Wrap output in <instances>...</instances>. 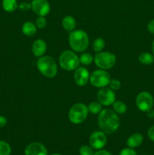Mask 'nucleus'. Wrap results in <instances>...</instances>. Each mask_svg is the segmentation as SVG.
<instances>
[{
	"mask_svg": "<svg viewBox=\"0 0 154 155\" xmlns=\"http://www.w3.org/2000/svg\"><path fill=\"white\" fill-rule=\"evenodd\" d=\"M98 126L105 134H113L120 126L119 116L113 110L104 109L98 116Z\"/></svg>",
	"mask_w": 154,
	"mask_h": 155,
	"instance_id": "nucleus-1",
	"label": "nucleus"
},
{
	"mask_svg": "<svg viewBox=\"0 0 154 155\" xmlns=\"http://www.w3.org/2000/svg\"><path fill=\"white\" fill-rule=\"evenodd\" d=\"M107 142V138L104 132H94L89 138V144L93 149L101 150L104 148Z\"/></svg>",
	"mask_w": 154,
	"mask_h": 155,
	"instance_id": "nucleus-10",
	"label": "nucleus"
},
{
	"mask_svg": "<svg viewBox=\"0 0 154 155\" xmlns=\"http://www.w3.org/2000/svg\"><path fill=\"white\" fill-rule=\"evenodd\" d=\"M7 124V119L4 116H0V128L5 127Z\"/></svg>",
	"mask_w": 154,
	"mask_h": 155,
	"instance_id": "nucleus-33",
	"label": "nucleus"
},
{
	"mask_svg": "<svg viewBox=\"0 0 154 155\" xmlns=\"http://www.w3.org/2000/svg\"><path fill=\"white\" fill-rule=\"evenodd\" d=\"M88 115V106L83 103H76L69 109L68 117L69 121L74 124H80L84 122Z\"/></svg>",
	"mask_w": 154,
	"mask_h": 155,
	"instance_id": "nucleus-5",
	"label": "nucleus"
},
{
	"mask_svg": "<svg viewBox=\"0 0 154 155\" xmlns=\"http://www.w3.org/2000/svg\"><path fill=\"white\" fill-rule=\"evenodd\" d=\"M51 155H61V154H52Z\"/></svg>",
	"mask_w": 154,
	"mask_h": 155,
	"instance_id": "nucleus-36",
	"label": "nucleus"
},
{
	"mask_svg": "<svg viewBox=\"0 0 154 155\" xmlns=\"http://www.w3.org/2000/svg\"><path fill=\"white\" fill-rule=\"evenodd\" d=\"M93 155H112L111 153L109 152L107 150H98V151H96L95 153H94Z\"/></svg>",
	"mask_w": 154,
	"mask_h": 155,
	"instance_id": "nucleus-32",
	"label": "nucleus"
},
{
	"mask_svg": "<svg viewBox=\"0 0 154 155\" xmlns=\"http://www.w3.org/2000/svg\"><path fill=\"white\" fill-rule=\"evenodd\" d=\"M37 68L39 72L48 78H53L57 74V65L55 60L48 55H43L37 61Z\"/></svg>",
	"mask_w": 154,
	"mask_h": 155,
	"instance_id": "nucleus-3",
	"label": "nucleus"
},
{
	"mask_svg": "<svg viewBox=\"0 0 154 155\" xmlns=\"http://www.w3.org/2000/svg\"><path fill=\"white\" fill-rule=\"evenodd\" d=\"M147 30L152 34H154V19L151 20L147 24Z\"/></svg>",
	"mask_w": 154,
	"mask_h": 155,
	"instance_id": "nucleus-31",
	"label": "nucleus"
},
{
	"mask_svg": "<svg viewBox=\"0 0 154 155\" xmlns=\"http://www.w3.org/2000/svg\"><path fill=\"white\" fill-rule=\"evenodd\" d=\"M62 26L66 31L72 32L75 30V27H76V21L72 16L67 15V16H65L62 20Z\"/></svg>",
	"mask_w": 154,
	"mask_h": 155,
	"instance_id": "nucleus-16",
	"label": "nucleus"
},
{
	"mask_svg": "<svg viewBox=\"0 0 154 155\" xmlns=\"http://www.w3.org/2000/svg\"><path fill=\"white\" fill-rule=\"evenodd\" d=\"M138 61L143 65H150L154 62V56L149 52H142L139 55Z\"/></svg>",
	"mask_w": 154,
	"mask_h": 155,
	"instance_id": "nucleus-18",
	"label": "nucleus"
},
{
	"mask_svg": "<svg viewBox=\"0 0 154 155\" xmlns=\"http://www.w3.org/2000/svg\"><path fill=\"white\" fill-rule=\"evenodd\" d=\"M73 78L75 84L79 86H84L88 83L90 74L87 68L84 67H79L75 70Z\"/></svg>",
	"mask_w": 154,
	"mask_h": 155,
	"instance_id": "nucleus-12",
	"label": "nucleus"
},
{
	"mask_svg": "<svg viewBox=\"0 0 154 155\" xmlns=\"http://www.w3.org/2000/svg\"><path fill=\"white\" fill-rule=\"evenodd\" d=\"M119 155H137L136 151L133 148H125L121 151Z\"/></svg>",
	"mask_w": 154,
	"mask_h": 155,
	"instance_id": "nucleus-28",
	"label": "nucleus"
},
{
	"mask_svg": "<svg viewBox=\"0 0 154 155\" xmlns=\"http://www.w3.org/2000/svg\"><path fill=\"white\" fill-rule=\"evenodd\" d=\"M88 110L92 114H99L103 110L102 104L99 101H92L88 105Z\"/></svg>",
	"mask_w": 154,
	"mask_h": 155,
	"instance_id": "nucleus-20",
	"label": "nucleus"
},
{
	"mask_svg": "<svg viewBox=\"0 0 154 155\" xmlns=\"http://www.w3.org/2000/svg\"><path fill=\"white\" fill-rule=\"evenodd\" d=\"M113 110L117 114H123L127 111V106L123 101H115L113 104Z\"/></svg>",
	"mask_w": 154,
	"mask_h": 155,
	"instance_id": "nucleus-21",
	"label": "nucleus"
},
{
	"mask_svg": "<svg viewBox=\"0 0 154 155\" xmlns=\"http://www.w3.org/2000/svg\"><path fill=\"white\" fill-rule=\"evenodd\" d=\"M69 44L75 52H83L88 47L89 37L83 30H75L69 33Z\"/></svg>",
	"mask_w": 154,
	"mask_h": 155,
	"instance_id": "nucleus-2",
	"label": "nucleus"
},
{
	"mask_svg": "<svg viewBox=\"0 0 154 155\" xmlns=\"http://www.w3.org/2000/svg\"><path fill=\"white\" fill-rule=\"evenodd\" d=\"M2 8L5 12H13L18 8L17 0H2Z\"/></svg>",
	"mask_w": 154,
	"mask_h": 155,
	"instance_id": "nucleus-19",
	"label": "nucleus"
},
{
	"mask_svg": "<svg viewBox=\"0 0 154 155\" xmlns=\"http://www.w3.org/2000/svg\"><path fill=\"white\" fill-rule=\"evenodd\" d=\"M47 51V44L43 39H36L32 45V51L36 57L40 58L45 55Z\"/></svg>",
	"mask_w": 154,
	"mask_h": 155,
	"instance_id": "nucleus-14",
	"label": "nucleus"
},
{
	"mask_svg": "<svg viewBox=\"0 0 154 155\" xmlns=\"http://www.w3.org/2000/svg\"><path fill=\"white\" fill-rule=\"evenodd\" d=\"M11 148L8 142L0 140V155H10Z\"/></svg>",
	"mask_w": 154,
	"mask_h": 155,
	"instance_id": "nucleus-23",
	"label": "nucleus"
},
{
	"mask_svg": "<svg viewBox=\"0 0 154 155\" xmlns=\"http://www.w3.org/2000/svg\"><path fill=\"white\" fill-rule=\"evenodd\" d=\"M105 46V41L102 38H97L93 42V50L95 52H100Z\"/></svg>",
	"mask_w": 154,
	"mask_h": 155,
	"instance_id": "nucleus-22",
	"label": "nucleus"
},
{
	"mask_svg": "<svg viewBox=\"0 0 154 155\" xmlns=\"http://www.w3.org/2000/svg\"><path fill=\"white\" fill-rule=\"evenodd\" d=\"M94 61L98 68L107 71L111 69L116 64V57L110 51H100L96 53Z\"/></svg>",
	"mask_w": 154,
	"mask_h": 155,
	"instance_id": "nucleus-6",
	"label": "nucleus"
},
{
	"mask_svg": "<svg viewBox=\"0 0 154 155\" xmlns=\"http://www.w3.org/2000/svg\"><path fill=\"white\" fill-rule=\"evenodd\" d=\"M36 26L39 29H43L47 25V20L45 17L39 16L36 20Z\"/></svg>",
	"mask_w": 154,
	"mask_h": 155,
	"instance_id": "nucleus-26",
	"label": "nucleus"
},
{
	"mask_svg": "<svg viewBox=\"0 0 154 155\" xmlns=\"http://www.w3.org/2000/svg\"><path fill=\"white\" fill-rule=\"evenodd\" d=\"M110 88L113 91L119 90L121 87V82L117 79H112L109 83Z\"/></svg>",
	"mask_w": 154,
	"mask_h": 155,
	"instance_id": "nucleus-27",
	"label": "nucleus"
},
{
	"mask_svg": "<svg viewBox=\"0 0 154 155\" xmlns=\"http://www.w3.org/2000/svg\"><path fill=\"white\" fill-rule=\"evenodd\" d=\"M94 61L93 56L89 53H83L79 57L80 64L83 65H89Z\"/></svg>",
	"mask_w": 154,
	"mask_h": 155,
	"instance_id": "nucleus-24",
	"label": "nucleus"
},
{
	"mask_svg": "<svg viewBox=\"0 0 154 155\" xmlns=\"http://www.w3.org/2000/svg\"><path fill=\"white\" fill-rule=\"evenodd\" d=\"M94 153L93 148L88 145H82L79 148L80 155H93Z\"/></svg>",
	"mask_w": 154,
	"mask_h": 155,
	"instance_id": "nucleus-25",
	"label": "nucleus"
},
{
	"mask_svg": "<svg viewBox=\"0 0 154 155\" xmlns=\"http://www.w3.org/2000/svg\"><path fill=\"white\" fill-rule=\"evenodd\" d=\"M152 54L154 56V40L152 41Z\"/></svg>",
	"mask_w": 154,
	"mask_h": 155,
	"instance_id": "nucleus-35",
	"label": "nucleus"
},
{
	"mask_svg": "<svg viewBox=\"0 0 154 155\" xmlns=\"http://www.w3.org/2000/svg\"><path fill=\"white\" fill-rule=\"evenodd\" d=\"M110 74L106 70L98 69L93 71L90 74V81L91 84L93 86L97 88H104L106 87L110 81Z\"/></svg>",
	"mask_w": 154,
	"mask_h": 155,
	"instance_id": "nucleus-7",
	"label": "nucleus"
},
{
	"mask_svg": "<svg viewBox=\"0 0 154 155\" xmlns=\"http://www.w3.org/2000/svg\"><path fill=\"white\" fill-rule=\"evenodd\" d=\"M147 136L151 141L154 142V125L148 130Z\"/></svg>",
	"mask_w": 154,
	"mask_h": 155,
	"instance_id": "nucleus-30",
	"label": "nucleus"
},
{
	"mask_svg": "<svg viewBox=\"0 0 154 155\" xmlns=\"http://www.w3.org/2000/svg\"><path fill=\"white\" fill-rule=\"evenodd\" d=\"M98 100L102 105L110 106L112 105L116 101V95L113 90L106 86L101 88V89L98 91Z\"/></svg>",
	"mask_w": 154,
	"mask_h": 155,
	"instance_id": "nucleus-9",
	"label": "nucleus"
},
{
	"mask_svg": "<svg viewBox=\"0 0 154 155\" xmlns=\"http://www.w3.org/2000/svg\"><path fill=\"white\" fill-rule=\"evenodd\" d=\"M18 8H19L21 10L27 12V11H29L30 9H31V3L24 2L21 3V4L18 5Z\"/></svg>",
	"mask_w": 154,
	"mask_h": 155,
	"instance_id": "nucleus-29",
	"label": "nucleus"
},
{
	"mask_svg": "<svg viewBox=\"0 0 154 155\" xmlns=\"http://www.w3.org/2000/svg\"><path fill=\"white\" fill-rule=\"evenodd\" d=\"M79 58L70 50L63 51L59 57V64L65 71H75L79 68Z\"/></svg>",
	"mask_w": 154,
	"mask_h": 155,
	"instance_id": "nucleus-4",
	"label": "nucleus"
},
{
	"mask_svg": "<svg viewBox=\"0 0 154 155\" xmlns=\"http://www.w3.org/2000/svg\"><path fill=\"white\" fill-rule=\"evenodd\" d=\"M31 9L38 16L45 17L49 13L51 6L47 0H33Z\"/></svg>",
	"mask_w": 154,
	"mask_h": 155,
	"instance_id": "nucleus-11",
	"label": "nucleus"
},
{
	"mask_svg": "<svg viewBox=\"0 0 154 155\" xmlns=\"http://www.w3.org/2000/svg\"><path fill=\"white\" fill-rule=\"evenodd\" d=\"M146 115L150 119H154V109L153 108H151L149 109V110L146 111Z\"/></svg>",
	"mask_w": 154,
	"mask_h": 155,
	"instance_id": "nucleus-34",
	"label": "nucleus"
},
{
	"mask_svg": "<svg viewBox=\"0 0 154 155\" xmlns=\"http://www.w3.org/2000/svg\"><path fill=\"white\" fill-rule=\"evenodd\" d=\"M25 155H48V150L40 142H32L24 150Z\"/></svg>",
	"mask_w": 154,
	"mask_h": 155,
	"instance_id": "nucleus-13",
	"label": "nucleus"
},
{
	"mask_svg": "<svg viewBox=\"0 0 154 155\" xmlns=\"http://www.w3.org/2000/svg\"><path fill=\"white\" fill-rule=\"evenodd\" d=\"M143 141V136L141 133H135L130 136L127 139V145L128 148H135L140 146Z\"/></svg>",
	"mask_w": 154,
	"mask_h": 155,
	"instance_id": "nucleus-15",
	"label": "nucleus"
},
{
	"mask_svg": "<svg viewBox=\"0 0 154 155\" xmlns=\"http://www.w3.org/2000/svg\"><path fill=\"white\" fill-rule=\"evenodd\" d=\"M135 104L139 110L146 112L153 107L154 98L149 92H141L136 97Z\"/></svg>",
	"mask_w": 154,
	"mask_h": 155,
	"instance_id": "nucleus-8",
	"label": "nucleus"
},
{
	"mask_svg": "<svg viewBox=\"0 0 154 155\" xmlns=\"http://www.w3.org/2000/svg\"><path fill=\"white\" fill-rule=\"evenodd\" d=\"M37 27L36 24L31 21H27L22 26V32L25 36H33L36 34Z\"/></svg>",
	"mask_w": 154,
	"mask_h": 155,
	"instance_id": "nucleus-17",
	"label": "nucleus"
}]
</instances>
